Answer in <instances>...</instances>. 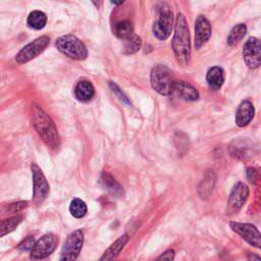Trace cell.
<instances>
[{
    "mask_svg": "<svg viewBox=\"0 0 261 261\" xmlns=\"http://www.w3.org/2000/svg\"><path fill=\"white\" fill-rule=\"evenodd\" d=\"M175 257V252L173 249H168L165 252H163L156 261H173Z\"/></svg>",
    "mask_w": 261,
    "mask_h": 261,
    "instance_id": "f546056e",
    "label": "cell"
},
{
    "mask_svg": "<svg viewBox=\"0 0 261 261\" xmlns=\"http://www.w3.org/2000/svg\"><path fill=\"white\" fill-rule=\"evenodd\" d=\"M56 48L65 56L74 60H84L88 56L85 44L73 35H64L55 42Z\"/></svg>",
    "mask_w": 261,
    "mask_h": 261,
    "instance_id": "3957f363",
    "label": "cell"
},
{
    "mask_svg": "<svg viewBox=\"0 0 261 261\" xmlns=\"http://www.w3.org/2000/svg\"><path fill=\"white\" fill-rule=\"evenodd\" d=\"M33 124L44 143L52 150L60 147V137L52 118L39 106H33Z\"/></svg>",
    "mask_w": 261,
    "mask_h": 261,
    "instance_id": "7a4b0ae2",
    "label": "cell"
},
{
    "mask_svg": "<svg viewBox=\"0 0 261 261\" xmlns=\"http://www.w3.org/2000/svg\"><path fill=\"white\" fill-rule=\"evenodd\" d=\"M129 241V237L128 234H122L121 237H119L114 243H112L110 245V247L103 253V255L101 256L99 261H113L118 255L119 253L122 251V249L125 247V245L127 244V242Z\"/></svg>",
    "mask_w": 261,
    "mask_h": 261,
    "instance_id": "e0dca14e",
    "label": "cell"
},
{
    "mask_svg": "<svg viewBox=\"0 0 261 261\" xmlns=\"http://www.w3.org/2000/svg\"><path fill=\"white\" fill-rule=\"evenodd\" d=\"M172 94L187 101H196L199 99V92L192 85L185 81H174L172 85Z\"/></svg>",
    "mask_w": 261,
    "mask_h": 261,
    "instance_id": "9a60e30c",
    "label": "cell"
},
{
    "mask_svg": "<svg viewBox=\"0 0 261 261\" xmlns=\"http://www.w3.org/2000/svg\"><path fill=\"white\" fill-rule=\"evenodd\" d=\"M248 261H261V258L259 255L254 254V253H249L247 256Z\"/></svg>",
    "mask_w": 261,
    "mask_h": 261,
    "instance_id": "1f68e13d",
    "label": "cell"
},
{
    "mask_svg": "<svg viewBox=\"0 0 261 261\" xmlns=\"http://www.w3.org/2000/svg\"><path fill=\"white\" fill-rule=\"evenodd\" d=\"M49 44H50V38L48 36H42L35 39L34 41L25 45L16 54L15 56L16 62L19 64H23L31 61L32 59L37 57L39 54H41Z\"/></svg>",
    "mask_w": 261,
    "mask_h": 261,
    "instance_id": "ba28073f",
    "label": "cell"
},
{
    "mask_svg": "<svg viewBox=\"0 0 261 261\" xmlns=\"http://www.w3.org/2000/svg\"><path fill=\"white\" fill-rule=\"evenodd\" d=\"M255 114V109L251 101L243 100L236 111V124L240 127H244L249 124Z\"/></svg>",
    "mask_w": 261,
    "mask_h": 261,
    "instance_id": "5bb4252c",
    "label": "cell"
},
{
    "mask_svg": "<svg viewBox=\"0 0 261 261\" xmlns=\"http://www.w3.org/2000/svg\"><path fill=\"white\" fill-rule=\"evenodd\" d=\"M171 46L176 61L179 65L187 66L191 57V42L188 22L182 13L176 15Z\"/></svg>",
    "mask_w": 261,
    "mask_h": 261,
    "instance_id": "6da1fadb",
    "label": "cell"
},
{
    "mask_svg": "<svg viewBox=\"0 0 261 261\" xmlns=\"http://www.w3.org/2000/svg\"><path fill=\"white\" fill-rule=\"evenodd\" d=\"M29 205L28 201H18V202H14L9 204L6 208H5V212L6 213H14V212H19L21 210H23L24 208H27Z\"/></svg>",
    "mask_w": 261,
    "mask_h": 261,
    "instance_id": "4316f807",
    "label": "cell"
},
{
    "mask_svg": "<svg viewBox=\"0 0 261 261\" xmlns=\"http://www.w3.org/2000/svg\"><path fill=\"white\" fill-rule=\"evenodd\" d=\"M112 31H113V34L117 38L124 41L130 35L134 34L133 33L134 32V27H133V23L129 20H120V21H117L113 24Z\"/></svg>",
    "mask_w": 261,
    "mask_h": 261,
    "instance_id": "44dd1931",
    "label": "cell"
},
{
    "mask_svg": "<svg viewBox=\"0 0 261 261\" xmlns=\"http://www.w3.org/2000/svg\"><path fill=\"white\" fill-rule=\"evenodd\" d=\"M206 82L213 91L219 90L224 83V71L219 66H212L206 73Z\"/></svg>",
    "mask_w": 261,
    "mask_h": 261,
    "instance_id": "ac0fdd59",
    "label": "cell"
},
{
    "mask_svg": "<svg viewBox=\"0 0 261 261\" xmlns=\"http://www.w3.org/2000/svg\"><path fill=\"white\" fill-rule=\"evenodd\" d=\"M36 244V240L34 239V237H27L25 239H23L18 245H17V249L20 251H32V249L34 248Z\"/></svg>",
    "mask_w": 261,
    "mask_h": 261,
    "instance_id": "83f0119b",
    "label": "cell"
},
{
    "mask_svg": "<svg viewBox=\"0 0 261 261\" xmlns=\"http://www.w3.org/2000/svg\"><path fill=\"white\" fill-rule=\"evenodd\" d=\"M247 33V27L245 23H238L236 24L229 32L226 43L228 46H234L237 45L246 35Z\"/></svg>",
    "mask_w": 261,
    "mask_h": 261,
    "instance_id": "cb8c5ba5",
    "label": "cell"
},
{
    "mask_svg": "<svg viewBox=\"0 0 261 261\" xmlns=\"http://www.w3.org/2000/svg\"><path fill=\"white\" fill-rule=\"evenodd\" d=\"M102 187L113 197H120L123 195L122 187L115 180V178L108 172H103L100 176Z\"/></svg>",
    "mask_w": 261,
    "mask_h": 261,
    "instance_id": "ffe728a7",
    "label": "cell"
},
{
    "mask_svg": "<svg viewBox=\"0 0 261 261\" xmlns=\"http://www.w3.org/2000/svg\"><path fill=\"white\" fill-rule=\"evenodd\" d=\"M110 88H111L112 92L117 95V97L119 98V100H120L121 102H123V103H125V104H128V105L130 104V101H129V99L127 98V96L118 88L117 85H115V84H113V83H110Z\"/></svg>",
    "mask_w": 261,
    "mask_h": 261,
    "instance_id": "f1b7e54d",
    "label": "cell"
},
{
    "mask_svg": "<svg viewBox=\"0 0 261 261\" xmlns=\"http://www.w3.org/2000/svg\"><path fill=\"white\" fill-rule=\"evenodd\" d=\"M27 23L31 29L41 30L47 23V16L44 12H42L40 10H34L29 14Z\"/></svg>",
    "mask_w": 261,
    "mask_h": 261,
    "instance_id": "7402d4cb",
    "label": "cell"
},
{
    "mask_svg": "<svg viewBox=\"0 0 261 261\" xmlns=\"http://www.w3.org/2000/svg\"><path fill=\"white\" fill-rule=\"evenodd\" d=\"M31 169L33 177V202L36 205H41L49 195V184L41 168L36 163H32Z\"/></svg>",
    "mask_w": 261,
    "mask_h": 261,
    "instance_id": "52a82bcc",
    "label": "cell"
},
{
    "mask_svg": "<svg viewBox=\"0 0 261 261\" xmlns=\"http://www.w3.org/2000/svg\"><path fill=\"white\" fill-rule=\"evenodd\" d=\"M21 220H22L21 215H14L0 221V238L12 232L18 226Z\"/></svg>",
    "mask_w": 261,
    "mask_h": 261,
    "instance_id": "603a6c76",
    "label": "cell"
},
{
    "mask_svg": "<svg viewBox=\"0 0 261 261\" xmlns=\"http://www.w3.org/2000/svg\"><path fill=\"white\" fill-rule=\"evenodd\" d=\"M74 95L79 101H90L95 95V88L89 81H80L74 88Z\"/></svg>",
    "mask_w": 261,
    "mask_h": 261,
    "instance_id": "d6986e66",
    "label": "cell"
},
{
    "mask_svg": "<svg viewBox=\"0 0 261 261\" xmlns=\"http://www.w3.org/2000/svg\"><path fill=\"white\" fill-rule=\"evenodd\" d=\"M249 196V188L247 185H245L242 181L237 182L227 199L226 203V214L227 215H233L238 213L241 208L244 206L245 202L247 201Z\"/></svg>",
    "mask_w": 261,
    "mask_h": 261,
    "instance_id": "9c48e42d",
    "label": "cell"
},
{
    "mask_svg": "<svg viewBox=\"0 0 261 261\" xmlns=\"http://www.w3.org/2000/svg\"><path fill=\"white\" fill-rule=\"evenodd\" d=\"M230 228L237 232L243 240L255 248H260L261 246V234L257 227L251 223H242L231 221L229 223Z\"/></svg>",
    "mask_w": 261,
    "mask_h": 261,
    "instance_id": "7c38bea8",
    "label": "cell"
},
{
    "mask_svg": "<svg viewBox=\"0 0 261 261\" xmlns=\"http://www.w3.org/2000/svg\"><path fill=\"white\" fill-rule=\"evenodd\" d=\"M87 211L88 208L86 203L79 198H74L69 204V212L74 218L84 217L87 214Z\"/></svg>",
    "mask_w": 261,
    "mask_h": 261,
    "instance_id": "484cf974",
    "label": "cell"
},
{
    "mask_svg": "<svg viewBox=\"0 0 261 261\" xmlns=\"http://www.w3.org/2000/svg\"><path fill=\"white\" fill-rule=\"evenodd\" d=\"M247 178L248 180L251 182V184H256L257 180H258V177H259V173H258V170L254 167H249L247 169Z\"/></svg>",
    "mask_w": 261,
    "mask_h": 261,
    "instance_id": "4dcf8cb0",
    "label": "cell"
},
{
    "mask_svg": "<svg viewBox=\"0 0 261 261\" xmlns=\"http://www.w3.org/2000/svg\"><path fill=\"white\" fill-rule=\"evenodd\" d=\"M210 21L204 15H199L195 21V48H201L210 39Z\"/></svg>",
    "mask_w": 261,
    "mask_h": 261,
    "instance_id": "4fadbf2b",
    "label": "cell"
},
{
    "mask_svg": "<svg viewBox=\"0 0 261 261\" xmlns=\"http://www.w3.org/2000/svg\"><path fill=\"white\" fill-rule=\"evenodd\" d=\"M141 46H142L141 38L138 35L133 34L127 39L124 40L122 52L126 55L134 54V53L138 52L141 49Z\"/></svg>",
    "mask_w": 261,
    "mask_h": 261,
    "instance_id": "d4e9b609",
    "label": "cell"
},
{
    "mask_svg": "<svg viewBox=\"0 0 261 261\" xmlns=\"http://www.w3.org/2000/svg\"><path fill=\"white\" fill-rule=\"evenodd\" d=\"M111 3H112V4H115V5H119V4H122L123 1H120V2H114V1H112Z\"/></svg>",
    "mask_w": 261,
    "mask_h": 261,
    "instance_id": "d6a6232c",
    "label": "cell"
},
{
    "mask_svg": "<svg viewBox=\"0 0 261 261\" xmlns=\"http://www.w3.org/2000/svg\"><path fill=\"white\" fill-rule=\"evenodd\" d=\"M243 58L246 65L255 69L261 64V45L256 37H250L243 47Z\"/></svg>",
    "mask_w": 261,
    "mask_h": 261,
    "instance_id": "8fae6325",
    "label": "cell"
},
{
    "mask_svg": "<svg viewBox=\"0 0 261 261\" xmlns=\"http://www.w3.org/2000/svg\"><path fill=\"white\" fill-rule=\"evenodd\" d=\"M216 182V175L213 170H207L204 174L203 179L200 181L198 186V195L201 199L206 200L208 199L215 187Z\"/></svg>",
    "mask_w": 261,
    "mask_h": 261,
    "instance_id": "2e32d148",
    "label": "cell"
},
{
    "mask_svg": "<svg viewBox=\"0 0 261 261\" xmlns=\"http://www.w3.org/2000/svg\"><path fill=\"white\" fill-rule=\"evenodd\" d=\"M56 245H57V239L54 234L52 233L44 234L38 241H36L34 248L30 252L31 259L38 261V260H42L49 257L55 250Z\"/></svg>",
    "mask_w": 261,
    "mask_h": 261,
    "instance_id": "30bf717a",
    "label": "cell"
},
{
    "mask_svg": "<svg viewBox=\"0 0 261 261\" xmlns=\"http://www.w3.org/2000/svg\"><path fill=\"white\" fill-rule=\"evenodd\" d=\"M150 82L153 90H155L158 94L162 96L172 94V85L174 81L171 77V71L166 65H154L151 69Z\"/></svg>",
    "mask_w": 261,
    "mask_h": 261,
    "instance_id": "277c9868",
    "label": "cell"
},
{
    "mask_svg": "<svg viewBox=\"0 0 261 261\" xmlns=\"http://www.w3.org/2000/svg\"><path fill=\"white\" fill-rule=\"evenodd\" d=\"M84 244V232L82 229L72 231L63 244L60 252L59 261H75L79 257Z\"/></svg>",
    "mask_w": 261,
    "mask_h": 261,
    "instance_id": "8992f818",
    "label": "cell"
},
{
    "mask_svg": "<svg viewBox=\"0 0 261 261\" xmlns=\"http://www.w3.org/2000/svg\"><path fill=\"white\" fill-rule=\"evenodd\" d=\"M173 29V15L170 8L163 4L158 9L157 19L153 23V34L159 40H166Z\"/></svg>",
    "mask_w": 261,
    "mask_h": 261,
    "instance_id": "5b68a950",
    "label": "cell"
}]
</instances>
